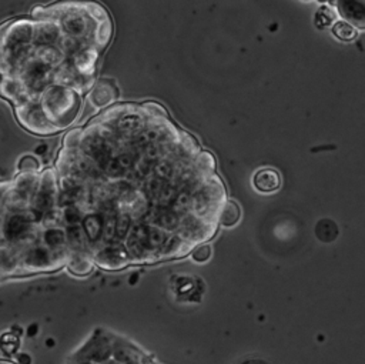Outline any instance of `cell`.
<instances>
[{
  "instance_id": "cell-1",
  "label": "cell",
  "mask_w": 365,
  "mask_h": 364,
  "mask_svg": "<svg viewBox=\"0 0 365 364\" xmlns=\"http://www.w3.org/2000/svg\"><path fill=\"white\" fill-rule=\"evenodd\" d=\"M34 20L13 19L0 24V77H14L31 56Z\"/></svg>"
},
{
  "instance_id": "cell-2",
  "label": "cell",
  "mask_w": 365,
  "mask_h": 364,
  "mask_svg": "<svg viewBox=\"0 0 365 364\" xmlns=\"http://www.w3.org/2000/svg\"><path fill=\"white\" fill-rule=\"evenodd\" d=\"M38 104L48 121L61 131L77 120L81 98L78 93L68 87L50 84L38 96Z\"/></svg>"
},
{
  "instance_id": "cell-3",
  "label": "cell",
  "mask_w": 365,
  "mask_h": 364,
  "mask_svg": "<svg viewBox=\"0 0 365 364\" xmlns=\"http://www.w3.org/2000/svg\"><path fill=\"white\" fill-rule=\"evenodd\" d=\"M68 251H51L40 241H36L21 250L20 275L36 273H50L66 266Z\"/></svg>"
},
{
  "instance_id": "cell-4",
  "label": "cell",
  "mask_w": 365,
  "mask_h": 364,
  "mask_svg": "<svg viewBox=\"0 0 365 364\" xmlns=\"http://www.w3.org/2000/svg\"><path fill=\"white\" fill-rule=\"evenodd\" d=\"M14 114L20 126L31 134L51 136L58 133V128H56L43 113L38 100H31L14 107Z\"/></svg>"
},
{
  "instance_id": "cell-5",
  "label": "cell",
  "mask_w": 365,
  "mask_h": 364,
  "mask_svg": "<svg viewBox=\"0 0 365 364\" xmlns=\"http://www.w3.org/2000/svg\"><path fill=\"white\" fill-rule=\"evenodd\" d=\"M94 264L104 270H121L130 263L128 253L123 241H97L88 248Z\"/></svg>"
},
{
  "instance_id": "cell-6",
  "label": "cell",
  "mask_w": 365,
  "mask_h": 364,
  "mask_svg": "<svg viewBox=\"0 0 365 364\" xmlns=\"http://www.w3.org/2000/svg\"><path fill=\"white\" fill-rule=\"evenodd\" d=\"M118 96H120L118 87L111 79H100L91 87L88 100H90V104L94 107V110H98L101 107H106L114 103L118 98Z\"/></svg>"
},
{
  "instance_id": "cell-7",
  "label": "cell",
  "mask_w": 365,
  "mask_h": 364,
  "mask_svg": "<svg viewBox=\"0 0 365 364\" xmlns=\"http://www.w3.org/2000/svg\"><path fill=\"white\" fill-rule=\"evenodd\" d=\"M0 97L11 103L13 107L31 101V96L17 77H0Z\"/></svg>"
},
{
  "instance_id": "cell-8",
  "label": "cell",
  "mask_w": 365,
  "mask_h": 364,
  "mask_svg": "<svg viewBox=\"0 0 365 364\" xmlns=\"http://www.w3.org/2000/svg\"><path fill=\"white\" fill-rule=\"evenodd\" d=\"M98 59V50L93 46H84L77 50L67 60L73 66V69L81 76H96V64Z\"/></svg>"
},
{
  "instance_id": "cell-9",
  "label": "cell",
  "mask_w": 365,
  "mask_h": 364,
  "mask_svg": "<svg viewBox=\"0 0 365 364\" xmlns=\"http://www.w3.org/2000/svg\"><path fill=\"white\" fill-rule=\"evenodd\" d=\"M63 36L60 23L57 20L34 21V46H57L60 37Z\"/></svg>"
},
{
  "instance_id": "cell-10",
  "label": "cell",
  "mask_w": 365,
  "mask_h": 364,
  "mask_svg": "<svg viewBox=\"0 0 365 364\" xmlns=\"http://www.w3.org/2000/svg\"><path fill=\"white\" fill-rule=\"evenodd\" d=\"M21 250L0 241V278L20 275Z\"/></svg>"
},
{
  "instance_id": "cell-11",
  "label": "cell",
  "mask_w": 365,
  "mask_h": 364,
  "mask_svg": "<svg viewBox=\"0 0 365 364\" xmlns=\"http://www.w3.org/2000/svg\"><path fill=\"white\" fill-rule=\"evenodd\" d=\"M341 20L352 24L356 30L365 27V6L361 1H334Z\"/></svg>"
},
{
  "instance_id": "cell-12",
  "label": "cell",
  "mask_w": 365,
  "mask_h": 364,
  "mask_svg": "<svg viewBox=\"0 0 365 364\" xmlns=\"http://www.w3.org/2000/svg\"><path fill=\"white\" fill-rule=\"evenodd\" d=\"M66 267L71 274L83 277L94 270V260L87 250H73L68 251Z\"/></svg>"
},
{
  "instance_id": "cell-13",
  "label": "cell",
  "mask_w": 365,
  "mask_h": 364,
  "mask_svg": "<svg viewBox=\"0 0 365 364\" xmlns=\"http://www.w3.org/2000/svg\"><path fill=\"white\" fill-rule=\"evenodd\" d=\"M252 186L259 193H274L281 186V176L272 167L258 168L252 177Z\"/></svg>"
},
{
  "instance_id": "cell-14",
  "label": "cell",
  "mask_w": 365,
  "mask_h": 364,
  "mask_svg": "<svg viewBox=\"0 0 365 364\" xmlns=\"http://www.w3.org/2000/svg\"><path fill=\"white\" fill-rule=\"evenodd\" d=\"M111 34H113L111 19H107L100 23H94V29L91 33V46L100 51L108 44Z\"/></svg>"
},
{
  "instance_id": "cell-15",
  "label": "cell",
  "mask_w": 365,
  "mask_h": 364,
  "mask_svg": "<svg viewBox=\"0 0 365 364\" xmlns=\"http://www.w3.org/2000/svg\"><path fill=\"white\" fill-rule=\"evenodd\" d=\"M241 218V208L232 200H225L218 211V224L222 227H232Z\"/></svg>"
},
{
  "instance_id": "cell-16",
  "label": "cell",
  "mask_w": 365,
  "mask_h": 364,
  "mask_svg": "<svg viewBox=\"0 0 365 364\" xmlns=\"http://www.w3.org/2000/svg\"><path fill=\"white\" fill-rule=\"evenodd\" d=\"M192 164L197 173L201 174L202 177H207L215 173V158L210 151H205V150L198 151L192 160Z\"/></svg>"
},
{
  "instance_id": "cell-17",
  "label": "cell",
  "mask_w": 365,
  "mask_h": 364,
  "mask_svg": "<svg viewBox=\"0 0 365 364\" xmlns=\"http://www.w3.org/2000/svg\"><path fill=\"white\" fill-rule=\"evenodd\" d=\"M331 31L341 41H352L358 36V30L344 20H335L331 26Z\"/></svg>"
},
{
  "instance_id": "cell-18",
  "label": "cell",
  "mask_w": 365,
  "mask_h": 364,
  "mask_svg": "<svg viewBox=\"0 0 365 364\" xmlns=\"http://www.w3.org/2000/svg\"><path fill=\"white\" fill-rule=\"evenodd\" d=\"M315 234L322 241H332V240H335V237L338 234V228L334 221L325 218V220H321L317 223Z\"/></svg>"
},
{
  "instance_id": "cell-19",
  "label": "cell",
  "mask_w": 365,
  "mask_h": 364,
  "mask_svg": "<svg viewBox=\"0 0 365 364\" xmlns=\"http://www.w3.org/2000/svg\"><path fill=\"white\" fill-rule=\"evenodd\" d=\"M19 347H20V337L13 334L10 330L0 335V350L4 354L13 355L17 353Z\"/></svg>"
},
{
  "instance_id": "cell-20",
  "label": "cell",
  "mask_w": 365,
  "mask_h": 364,
  "mask_svg": "<svg viewBox=\"0 0 365 364\" xmlns=\"http://www.w3.org/2000/svg\"><path fill=\"white\" fill-rule=\"evenodd\" d=\"M335 20H336V11L329 7H319L314 16V21L318 29L329 27L334 24Z\"/></svg>"
},
{
  "instance_id": "cell-21",
  "label": "cell",
  "mask_w": 365,
  "mask_h": 364,
  "mask_svg": "<svg viewBox=\"0 0 365 364\" xmlns=\"http://www.w3.org/2000/svg\"><path fill=\"white\" fill-rule=\"evenodd\" d=\"M40 160L33 154L23 156L17 163L19 173H40Z\"/></svg>"
},
{
  "instance_id": "cell-22",
  "label": "cell",
  "mask_w": 365,
  "mask_h": 364,
  "mask_svg": "<svg viewBox=\"0 0 365 364\" xmlns=\"http://www.w3.org/2000/svg\"><path fill=\"white\" fill-rule=\"evenodd\" d=\"M140 107H141L143 113H144L148 118H167V117H168L167 110H165L160 103H155V101H145V103H143Z\"/></svg>"
},
{
  "instance_id": "cell-23",
  "label": "cell",
  "mask_w": 365,
  "mask_h": 364,
  "mask_svg": "<svg viewBox=\"0 0 365 364\" xmlns=\"http://www.w3.org/2000/svg\"><path fill=\"white\" fill-rule=\"evenodd\" d=\"M81 128H71L63 138V148L66 150H77L80 146Z\"/></svg>"
},
{
  "instance_id": "cell-24",
  "label": "cell",
  "mask_w": 365,
  "mask_h": 364,
  "mask_svg": "<svg viewBox=\"0 0 365 364\" xmlns=\"http://www.w3.org/2000/svg\"><path fill=\"white\" fill-rule=\"evenodd\" d=\"M211 254H212V250L208 244L202 243V244H197L192 247V258L194 261L197 263H205L211 258Z\"/></svg>"
},
{
  "instance_id": "cell-25",
  "label": "cell",
  "mask_w": 365,
  "mask_h": 364,
  "mask_svg": "<svg viewBox=\"0 0 365 364\" xmlns=\"http://www.w3.org/2000/svg\"><path fill=\"white\" fill-rule=\"evenodd\" d=\"M17 364H31V355L27 353H16Z\"/></svg>"
},
{
  "instance_id": "cell-26",
  "label": "cell",
  "mask_w": 365,
  "mask_h": 364,
  "mask_svg": "<svg viewBox=\"0 0 365 364\" xmlns=\"http://www.w3.org/2000/svg\"><path fill=\"white\" fill-rule=\"evenodd\" d=\"M37 328H38L37 324H30V325L27 327V331H26L27 335H29V337H34V335L37 334V331H38Z\"/></svg>"
},
{
  "instance_id": "cell-27",
  "label": "cell",
  "mask_w": 365,
  "mask_h": 364,
  "mask_svg": "<svg viewBox=\"0 0 365 364\" xmlns=\"http://www.w3.org/2000/svg\"><path fill=\"white\" fill-rule=\"evenodd\" d=\"M7 186H9V181H0V201L3 200V196L7 190Z\"/></svg>"
},
{
  "instance_id": "cell-28",
  "label": "cell",
  "mask_w": 365,
  "mask_h": 364,
  "mask_svg": "<svg viewBox=\"0 0 365 364\" xmlns=\"http://www.w3.org/2000/svg\"><path fill=\"white\" fill-rule=\"evenodd\" d=\"M78 364H96V363H91V361H87V360H83V361H80Z\"/></svg>"
}]
</instances>
